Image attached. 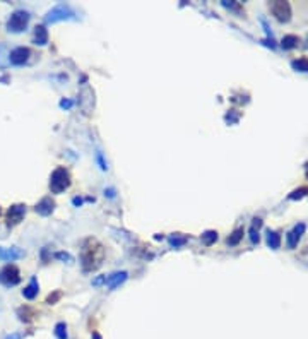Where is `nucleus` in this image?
Instances as JSON below:
<instances>
[{
	"label": "nucleus",
	"mask_w": 308,
	"mask_h": 339,
	"mask_svg": "<svg viewBox=\"0 0 308 339\" xmlns=\"http://www.w3.org/2000/svg\"><path fill=\"white\" fill-rule=\"evenodd\" d=\"M298 43H300V38H298V36L288 34V36H284V38H282V48L291 50V48H295V46L298 45Z\"/></svg>",
	"instance_id": "17"
},
{
	"label": "nucleus",
	"mask_w": 308,
	"mask_h": 339,
	"mask_svg": "<svg viewBox=\"0 0 308 339\" xmlns=\"http://www.w3.org/2000/svg\"><path fill=\"white\" fill-rule=\"evenodd\" d=\"M269 9L272 12V16L276 17L281 23H288L289 17H291V7L288 2H282V0H276V2L269 3Z\"/></svg>",
	"instance_id": "6"
},
{
	"label": "nucleus",
	"mask_w": 308,
	"mask_h": 339,
	"mask_svg": "<svg viewBox=\"0 0 308 339\" xmlns=\"http://www.w3.org/2000/svg\"><path fill=\"white\" fill-rule=\"evenodd\" d=\"M3 339H23V334H21V333H12V334H7V336H3Z\"/></svg>",
	"instance_id": "25"
},
{
	"label": "nucleus",
	"mask_w": 308,
	"mask_h": 339,
	"mask_svg": "<svg viewBox=\"0 0 308 339\" xmlns=\"http://www.w3.org/2000/svg\"><path fill=\"white\" fill-rule=\"evenodd\" d=\"M0 283L7 288L19 284L21 283V272H19V269H17V266L7 264L5 268L0 269Z\"/></svg>",
	"instance_id": "5"
},
{
	"label": "nucleus",
	"mask_w": 308,
	"mask_h": 339,
	"mask_svg": "<svg viewBox=\"0 0 308 339\" xmlns=\"http://www.w3.org/2000/svg\"><path fill=\"white\" fill-rule=\"evenodd\" d=\"M260 226H262V219H259V218L253 219V225H252V228H250V240H252L253 243H259V240H260V237H259Z\"/></svg>",
	"instance_id": "15"
},
{
	"label": "nucleus",
	"mask_w": 308,
	"mask_h": 339,
	"mask_svg": "<svg viewBox=\"0 0 308 339\" xmlns=\"http://www.w3.org/2000/svg\"><path fill=\"white\" fill-rule=\"evenodd\" d=\"M96 161H98V165H99V168L103 170V171H105V170H108V165H106V161H105V158H103V154L99 153H96Z\"/></svg>",
	"instance_id": "23"
},
{
	"label": "nucleus",
	"mask_w": 308,
	"mask_h": 339,
	"mask_svg": "<svg viewBox=\"0 0 308 339\" xmlns=\"http://www.w3.org/2000/svg\"><path fill=\"white\" fill-rule=\"evenodd\" d=\"M30 55H31V50L28 46H17V48H14L9 53V62L12 66H24L30 60Z\"/></svg>",
	"instance_id": "7"
},
{
	"label": "nucleus",
	"mask_w": 308,
	"mask_h": 339,
	"mask_svg": "<svg viewBox=\"0 0 308 339\" xmlns=\"http://www.w3.org/2000/svg\"><path fill=\"white\" fill-rule=\"evenodd\" d=\"M105 257V250L103 245L94 238H88L82 245L81 250V262L84 271H94L101 266V261Z\"/></svg>",
	"instance_id": "1"
},
{
	"label": "nucleus",
	"mask_w": 308,
	"mask_h": 339,
	"mask_svg": "<svg viewBox=\"0 0 308 339\" xmlns=\"http://www.w3.org/2000/svg\"><path fill=\"white\" fill-rule=\"evenodd\" d=\"M34 45L45 46L48 43V31H46L45 26H36L34 28V38H33Z\"/></svg>",
	"instance_id": "14"
},
{
	"label": "nucleus",
	"mask_w": 308,
	"mask_h": 339,
	"mask_svg": "<svg viewBox=\"0 0 308 339\" xmlns=\"http://www.w3.org/2000/svg\"><path fill=\"white\" fill-rule=\"evenodd\" d=\"M168 241H170V245H171V247L178 248V247H182V245H185V241H187V237L173 235V237H170V238H168Z\"/></svg>",
	"instance_id": "19"
},
{
	"label": "nucleus",
	"mask_w": 308,
	"mask_h": 339,
	"mask_svg": "<svg viewBox=\"0 0 308 339\" xmlns=\"http://www.w3.org/2000/svg\"><path fill=\"white\" fill-rule=\"evenodd\" d=\"M72 102H70V100H62V102H60V108H70L72 106Z\"/></svg>",
	"instance_id": "26"
},
{
	"label": "nucleus",
	"mask_w": 308,
	"mask_h": 339,
	"mask_svg": "<svg viewBox=\"0 0 308 339\" xmlns=\"http://www.w3.org/2000/svg\"><path fill=\"white\" fill-rule=\"evenodd\" d=\"M69 187H70V173L63 167L53 170L52 176H50V190L53 194H62Z\"/></svg>",
	"instance_id": "3"
},
{
	"label": "nucleus",
	"mask_w": 308,
	"mask_h": 339,
	"mask_svg": "<svg viewBox=\"0 0 308 339\" xmlns=\"http://www.w3.org/2000/svg\"><path fill=\"white\" fill-rule=\"evenodd\" d=\"M77 19V14L76 10L72 9V7L69 5V3L65 2H60L57 3L55 7H52V9L46 12L45 16V21L50 24H55V23H60V21H74Z\"/></svg>",
	"instance_id": "2"
},
{
	"label": "nucleus",
	"mask_w": 308,
	"mask_h": 339,
	"mask_svg": "<svg viewBox=\"0 0 308 339\" xmlns=\"http://www.w3.org/2000/svg\"><path fill=\"white\" fill-rule=\"evenodd\" d=\"M55 336L57 339H67V326L63 322L55 326Z\"/></svg>",
	"instance_id": "21"
},
{
	"label": "nucleus",
	"mask_w": 308,
	"mask_h": 339,
	"mask_svg": "<svg viewBox=\"0 0 308 339\" xmlns=\"http://www.w3.org/2000/svg\"><path fill=\"white\" fill-rule=\"evenodd\" d=\"M31 16L28 10H16L9 17V21H7V31H10V33H23V31H26Z\"/></svg>",
	"instance_id": "4"
},
{
	"label": "nucleus",
	"mask_w": 308,
	"mask_h": 339,
	"mask_svg": "<svg viewBox=\"0 0 308 339\" xmlns=\"http://www.w3.org/2000/svg\"><path fill=\"white\" fill-rule=\"evenodd\" d=\"M243 238V228H236L235 232H233V235L228 238V243L230 245H238V241Z\"/></svg>",
	"instance_id": "20"
},
{
	"label": "nucleus",
	"mask_w": 308,
	"mask_h": 339,
	"mask_svg": "<svg viewBox=\"0 0 308 339\" xmlns=\"http://www.w3.org/2000/svg\"><path fill=\"white\" fill-rule=\"evenodd\" d=\"M53 209H55V203H53L50 197H45V199H41L36 204L34 211H36L38 214H41V216H50L53 212Z\"/></svg>",
	"instance_id": "12"
},
{
	"label": "nucleus",
	"mask_w": 308,
	"mask_h": 339,
	"mask_svg": "<svg viewBox=\"0 0 308 339\" xmlns=\"http://www.w3.org/2000/svg\"><path fill=\"white\" fill-rule=\"evenodd\" d=\"M59 298H60V293H55V295H53V297H52V295H50L48 300H46V302H48V304L52 305V304H55V302L59 300Z\"/></svg>",
	"instance_id": "27"
},
{
	"label": "nucleus",
	"mask_w": 308,
	"mask_h": 339,
	"mask_svg": "<svg viewBox=\"0 0 308 339\" xmlns=\"http://www.w3.org/2000/svg\"><path fill=\"white\" fill-rule=\"evenodd\" d=\"M291 67L295 68V70H300V72H308V59L293 60V62H291Z\"/></svg>",
	"instance_id": "18"
},
{
	"label": "nucleus",
	"mask_w": 308,
	"mask_h": 339,
	"mask_svg": "<svg viewBox=\"0 0 308 339\" xmlns=\"http://www.w3.org/2000/svg\"><path fill=\"white\" fill-rule=\"evenodd\" d=\"M267 245H269L271 248H274V250H277V248L281 247V237H279V233H276V232L267 233Z\"/></svg>",
	"instance_id": "16"
},
{
	"label": "nucleus",
	"mask_w": 308,
	"mask_h": 339,
	"mask_svg": "<svg viewBox=\"0 0 308 339\" xmlns=\"http://www.w3.org/2000/svg\"><path fill=\"white\" fill-rule=\"evenodd\" d=\"M24 257V250L19 247H0V261L14 262Z\"/></svg>",
	"instance_id": "9"
},
{
	"label": "nucleus",
	"mask_w": 308,
	"mask_h": 339,
	"mask_svg": "<svg viewBox=\"0 0 308 339\" xmlns=\"http://www.w3.org/2000/svg\"><path fill=\"white\" fill-rule=\"evenodd\" d=\"M108 194V197H115V194H113V190L112 189H108V190H105V196Z\"/></svg>",
	"instance_id": "29"
},
{
	"label": "nucleus",
	"mask_w": 308,
	"mask_h": 339,
	"mask_svg": "<svg viewBox=\"0 0 308 339\" xmlns=\"http://www.w3.org/2000/svg\"><path fill=\"white\" fill-rule=\"evenodd\" d=\"M38 291H39V284H38L36 277H33V279L30 281V284L23 290V297L28 298V300H34V298L38 297Z\"/></svg>",
	"instance_id": "13"
},
{
	"label": "nucleus",
	"mask_w": 308,
	"mask_h": 339,
	"mask_svg": "<svg viewBox=\"0 0 308 339\" xmlns=\"http://www.w3.org/2000/svg\"><path fill=\"white\" fill-rule=\"evenodd\" d=\"M216 240H217V233H216V232H206V233L202 235V241H204L206 245H213Z\"/></svg>",
	"instance_id": "22"
},
{
	"label": "nucleus",
	"mask_w": 308,
	"mask_h": 339,
	"mask_svg": "<svg viewBox=\"0 0 308 339\" xmlns=\"http://www.w3.org/2000/svg\"><path fill=\"white\" fill-rule=\"evenodd\" d=\"M307 226L303 225V223H300V225H296L295 228L291 230V232L288 233V237H286V245H288V248H295L296 245H298L300 238L305 233Z\"/></svg>",
	"instance_id": "10"
},
{
	"label": "nucleus",
	"mask_w": 308,
	"mask_h": 339,
	"mask_svg": "<svg viewBox=\"0 0 308 339\" xmlns=\"http://www.w3.org/2000/svg\"><path fill=\"white\" fill-rule=\"evenodd\" d=\"M128 277V272L127 271H118V272H113L110 274V276L105 277V284L110 288V290H115V288L120 286L122 283H123L125 279Z\"/></svg>",
	"instance_id": "11"
},
{
	"label": "nucleus",
	"mask_w": 308,
	"mask_h": 339,
	"mask_svg": "<svg viewBox=\"0 0 308 339\" xmlns=\"http://www.w3.org/2000/svg\"><path fill=\"white\" fill-rule=\"evenodd\" d=\"M105 277H106V276H99V277H96V279L92 281V284H94V286H99V284L105 283Z\"/></svg>",
	"instance_id": "28"
},
{
	"label": "nucleus",
	"mask_w": 308,
	"mask_h": 339,
	"mask_svg": "<svg viewBox=\"0 0 308 339\" xmlns=\"http://www.w3.org/2000/svg\"><path fill=\"white\" fill-rule=\"evenodd\" d=\"M24 214H26V205L24 204H14L9 207L7 211V225L14 226V225H19L23 221Z\"/></svg>",
	"instance_id": "8"
},
{
	"label": "nucleus",
	"mask_w": 308,
	"mask_h": 339,
	"mask_svg": "<svg viewBox=\"0 0 308 339\" xmlns=\"http://www.w3.org/2000/svg\"><path fill=\"white\" fill-rule=\"evenodd\" d=\"M57 259H62V261H69V264L72 262V257H70L69 254H65V252H59V254H57Z\"/></svg>",
	"instance_id": "24"
}]
</instances>
